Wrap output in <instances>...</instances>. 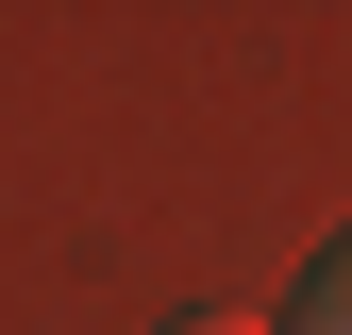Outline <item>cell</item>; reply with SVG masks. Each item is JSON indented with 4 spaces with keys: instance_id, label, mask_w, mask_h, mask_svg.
<instances>
[{
    "instance_id": "obj_1",
    "label": "cell",
    "mask_w": 352,
    "mask_h": 335,
    "mask_svg": "<svg viewBox=\"0 0 352 335\" xmlns=\"http://www.w3.org/2000/svg\"><path fill=\"white\" fill-rule=\"evenodd\" d=\"M302 335H352V251H319V285H302Z\"/></svg>"
},
{
    "instance_id": "obj_2",
    "label": "cell",
    "mask_w": 352,
    "mask_h": 335,
    "mask_svg": "<svg viewBox=\"0 0 352 335\" xmlns=\"http://www.w3.org/2000/svg\"><path fill=\"white\" fill-rule=\"evenodd\" d=\"M185 335H252V319H185Z\"/></svg>"
}]
</instances>
